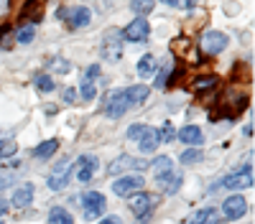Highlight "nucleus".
I'll use <instances>...</instances> for the list:
<instances>
[{"mask_svg":"<svg viewBox=\"0 0 255 224\" xmlns=\"http://www.w3.org/2000/svg\"><path fill=\"white\" fill-rule=\"evenodd\" d=\"M217 76H212V74H202V76H197L194 81H191V92H197V94H202V92H212V89H217Z\"/></svg>","mask_w":255,"mask_h":224,"instance_id":"obj_18","label":"nucleus"},{"mask_svg":"<svg viewBox=\"0 0 255 224\" xmlns=\"http://www.w3.org/2000/svg\"><path fill=\"white\" fill-rule=\"evenodd\" d=\"M82 207H84V217L87 219H95L105 212V196L100 191H90L82 196Z\"/></svg>","mask_w":255,"mask_h":224,"instance_id":"obj_8","label":"nucleus"},{"mask_svg":"<svg viewBox=\"0 0 255 224\" xmlns=\"http://www.w3.org/2000/svg\"><path fill=\"white\" fill-rule=\"evenodd\" d=\"M74 99H77L74 89H64V102H74Z\"/></svg>","mask_w":255,"mask_h":224,"instance_id":"obj_36","label":"nucleus"},{"mask_svg":"<svg viewBox=\"0 0 255 224\" xmlns=\"http://www.w3.org/2000/svg\"><path fill=\"white\" fill-rule=\"evenodd\" d=\"M5 209H8V207H5V201L0 199V214H5Z\"/></svg>","mask_w":255,"mask_h":224,"instance_id":"obj_40","label":"nucleus"},{"mask_svg":"<svg viewBox=\"0 0 255 224\" xmlns=\"http://www.w3.org/2000/svg\"><path fill=\"white\" fill-rule=\"evenodd\" d=\"M151 207H153V199L148 194H133L130 196V209H133L135 217H145L151 212Z\"/></svg>","mask_w":255,"mask_h":224,"instance_id":"obj_16","label":"nucleus"},{"mask_svg":"<svg viewBox=\"0 0 255 224\" xmlns=\"http://www.w3.org/2000/svg\"><path fill=\"white\" fill-rule=\"evenodd\" d=\"M100 54L105 61H118L123 56V33L118 28H110L108 33L102 36V46H100Z\"/></svg>","mask_w":255,"mask_h":224,"instance_id":"obj_1","label":"nucleus"},{"mask_svg":"<svg viewBox=\"0 0 255 224\" xmlns=\"http://www.w3.org/2000/svg\"><path fill=\"white\" fill-rule=\"evenodd\" d=\"M33 36H36V31H33V26H23L18 33H15V38L20 41V44H31L33 41Z\"/></svg>","mask_w":255,"mask_h":224,"instance_id":"obj_28","label":"nucleus"},{"mask_svg":"<svg viewBox=\"0 0 255 224\" xmlns=\"http://www.w3.org/2000/svg\"><path fill=\"white\" fill-rule=\"evenodd\" d=\"M133 191H143V176H123V178L113 181V194L128 196Z\"/></svg>","mask_w":255,"mask_h":224,"instance_id":"obj_10","label":"nucleus"},{"mask_svg":"<svg viewBox=\"0 0 255 224\" xmlns=\"http://www.w3.org/2000/svg\"><path fill=\"white\" fill-rule=\"evenodd\" d=\"M95 94H97V89H95L92 81H82V92H79L82 102H90V99H95Z\"/></svg>","mask_w":255,"mask_h":224,"instance_id":"obj_27","label":"nucleus"},{"mask_svg":"<svg viewBox=\"0 0 255 224\" xmlns=\"http://www.w3.org/2000/svg\"><path fill=\"white\" fill-rule=\"evenodd\" d=\"M56 150H59V140H44V143H41V146L36 148L33 155H36L38 160H49Z\"/></svg>","mask_w":255,"mask_h":224,"instance_id":"obj_21","label":"nucleus"},{"mask_svg":"<svg viewBox=\"0 0 255 224\" xmlns=\"http://www.w3.org/2000/svg\"><path fill=\"white\" fill-rule=\"evenodd\" d=\"M130 107H133V105H130V97H128V89H118V92L110 94L108 105H105V115H108L110 120H118V117H123Z\"/></svg>","mask_w":255,"mask_h":224,"instance_id":"obj_5","label":"nucleus"},{"mask_svg":"<svg viewBox=\"0 0 255 224\" xmlns=\"http://www.w3.org/2000/svg\"><path fill=\"white\" fill-rule=\"evenodd\" d=\"M31 201H33V183H20V186L15 189V194H13V207L26 209Z\"/></svg>","mask_w":255,"mask_h":224,"instance_id":"obj_15","label":"nucleus"},{"mask_svg":"<svg viewBox=\"0 0 255 224\" xmlns=\"http://www.w3.org/2000/svg\"><path fill=\"white\" fill-rule=\"evenodd\" d=\"M59 20H64V23L69 26V31H79L84 26H90L92 13H90V8H61Z\"/></svg>","mask_w":255,"mask_h":224,"instance_id":"obj_3","label":"nucleus"},{"mask_svg":"<svg viewBox=\"0 0 255 224\" xmlns=\"http://www.w3.org/2000/svg\"><path fill=\"white\" fill-rule=\"evenodd\" d=\"M33 84H36L38 92H51V89H54V79H51L46 72H41V74L33 76Z\"/></svg>","mask_w":255,"mask_h":224,"instance_id":"obj_25","label":"nucleus"},{"mask_svg":"<svg viewBox=\"0 0 255 224\" xmlns=\"http://www.w3.org/2000/svg\"><path fill=\"white\" fill-rule=\"evenodd\" d=\"M97 76H100V67L92 64V67H87V72H84V79H82V81H95Z\"/></svg>","mask_w":255,"mask_h":224,"instance_id":"obj_33","label":"nucleus"},{"mask_svg":"<svg viewBox=\"0 0 255 224\" xmlns=\"http://www.w3.org/2000/svg\"><path fill=\"white\" fill-rule=\"evenodd\" d=\"M0 158H3V143H0Z\"/></svg>","mask_w":255,"mask_h":224,"instance_id":"obj_41","label":"nucleus"},{"mask_svg":"<svg viewBox=\"0 0 255 224\" xmlns=\"http://www.w3.org/2000/svg\"><path fill=\"white\" fill-rule=\"evenodd\" d=\"M97 166H100L97 155H90V153H84V155H79V158L74 160V166H72V173H74V178H77L79 183H87V181H92V176L97 173Z\"/></svg>","mask_w":255,"mask_h":224,"instance_id":"obj_4","label":"nucleus"},{"mask_svg":"<svg viewBox=\"0 0 255 224\" xmlns=\"http://www.w3.org/2000/svg\"><path fill=\"white\" fill-rule=\"evenodd\" d=\"M143 168V160L133 158V155H120L115 160H110V166H108V173H125V171H138Z\"/></svg>","mask_w":255,"mask_h":224,"instance_id":"obj_12","label":"nucleus"},{"mask_svg":"<svg viewBox=\"0 0 255 224\" xmlns=\"http://www.w3.org/2000/svg\"><path fill=\"white\" fill-rule=\"evenodd\" d=\"M199 158H202V153L197 148H189V150L181 153V163H184V166H186V163H197Z\"/></svg>","mask_w":255,"mask_h":224,"instance_id":"obj_32","label":"nucleus"},{"mask_svg":"<svg viewBox=\"0 0 255 224\" xmlns=\"http://www.w3.org/2000/svg\"><path fill=\"white\" fill-rule=\"evenodd\" d=\"M151 173H153V176H156V181L161 183L163 178H168V176L174 173V160L168 158V155H158V158L151 163Z\"/></svg>","mask_w":255,"mask_h":224,"instance_id":"obj_13","label":"nucleus"},{"mask_svg":"<svg viewBox=\"0 0 255 224\" xmlns=\"http://www.w3.org/2000/svg\"><path fill=\"white\" fill-rule=\"evenodd\" d=\"M10 183H13V173H10V171H0V191L8 189Z\"/></svg>","mask_w":255,"mask_h":224,"instance_id":"obj_34","label":"nucleus"},{"mask_svg":"<svg viewBox=\"0 0 255 224\" xmlns=\"http://www.w3.org/2000/svg\"><path fill=\"white\" fill-rule=\"evenodd\" d=\"M49 69H54V72H61V74H69L72 64H69L67 59H54L51 64H49Z\"/></svg>","mask_w":255,"mask_h":224,"instance_id":"obj_31","label":"nucleus"},{"mask_svg":"<svg viewBox=\"0 0 255 224\" xmlns=\"http://www.w3.org/2000/svg\"><path fill=\"white\" fill-rule=\"evenodd\" d=\"M156 74V59L151 54H145L140 61H138V76L140 79H148V76H153Z\"/></svg>","mask_w":255,"mask_h":224,"instance_id":"obj_20","label":"nucleus"},{"mask_svg":"<svg viewBox=\"0 0 255 224\" xmlns=\"http://www.w3.org/2000/svg\"><path fill=\"white\" fill-rule=\"evenodd\" d=\"M163 3H166V5H174V8H179V5H181V0H163Z\"/></svg>","mask_w":255,"mask_h":224,"instance_id":"obj_39","label":"nucleus"},{"mask_svg":"<svg viewBox=\"0 0 255 224\" xmlns=\"http://www.w3.org/2000/svg\"><path fill=\"white\" fill-rule=\"evenodd\" d=\"M49 224H74V219H72V214H69L67 209L56 207V209H51V214H49Z\"/></svg>","mask_w":255,"mask_h":224,"instance_id":"obj_23","label":"nucleus"},{"mask_svg":"<svg viewBox=\"0 0 255 224\" xmlns=\"http://www.w3.org/2000/svg\"><path fill=\"white\" fill-rule=\"evenodd\" d=\"M145 130H148V125H140V122H135V125L128 128V138H130V140H140V138L145 135Z\"/></svg>","mask_w":255,"mask_h":224,"instance_id":"obj_30","label":"nucleus"},{"mask_svg":"<svg viewBox=\"0 0 255 224\" xmlns=\"http://www.w3.org/2000/svg\"><path fill=\"white\" fill-rule=\"evenodd\" d=\"M148 94H151V89H148L145 84H135L128 89V97H130V105H143V102L148 99Z\"/></svg>","mask_w":255,"mask_h":224,"instance_id":"obj_22","label":"nucleus"},{"mask_svg":"<svg viewBox=\"0 0 255 224\" xmlns=\"http://www.w3.org/2000/svg\"><path fill=\"white\" fill-rule=\"evenodd\" d=\"M148 33H151V26H148V20L140 18V15L123 28V38H128V41H145Z\"/></svg>","mask_w":255,"mask_h":224,"instance_id":"obj_9","label":"nucleus"},{"mask_svg":"<svg viewBox=\"0 0 255 224\" xmlns=\"http://www.w3.org/2000/svg\"><path fill=\"white\" fill-rule=\"evenodd\" d=\"M222 212H225L227 219H240V217H245V212H248V204H245V199H243L240 194H232V196L225 199Z\"/></svg>","mask_w":255,"mask_h":224,"instance_id":"obj_11","label":"nucleus"},{"mask_svg":"<svg viewBox=\"0 0 255 224\" xmlns=\"http://www.w3.org/2000/svg\"><path fill=\"white\" fill-rule=\"evenodd\" d=\"M153 5H156V0H130V10H133V13H138L140 18L151 13V10H153Z\"/></svg>","mask_w":255,"mask_h":224,"instance_id":"obj_24","label":"nucleus"},{"mask_svg":"<svg viewBox=\"0 0 255 224\" xmlns=\"http://www.w3.org/2000/svg\"><path fill=\"white\" fill-rule=\"evenodd\" d=\"M225 46H227V36L222 33V31H204L202 33V51L204 54H220V51H225Z\"/></svg>","mask_w":255,"mask_h":224,"instance_id":"obj_6","label":"nucleus"},{"mask_svg":"<svg viewBox=\"0 0 255 224\" xmlns=\"http://www.w3.org/2000/svg\"><path fill=\"white\" fill-rule=\"evenodd\" d=\"M220 222V214H217V209H212V207H204V209H199V212H194L184 224H217Z\"/></svg>","mask_w":255,"mask_h":224,"instance_id":"obj_14","label":"nucleus"},{"mask_svg":"<svg viewBox=\"0 0 255 224\" xmlns=\"http://www.w3.org/2000/svg\"><path fill=\"white\" fill-rule=\"evenodd\" d=\"M69 173H72V166L67 160H61L54 166L51 176H49V189L51 191H61V189H67V183H69Z\"/></svg>","mask_w":255,"mask_h":224,"instance_id":"obj_7","label":"nucleus"},{"mask_svg":"<svg viewBox=\"0 0 255 224\" xmlns=\"http://www.w3.org/2000/svg\"><path fill=\"white\" fill-rule=\"evenodd\" d=\"M166 84H168V72H161L156 76V87H166Z\"/></svg>","mask_w":255,"mask_h":224,"instance_id":"obj_35","label":"nucleus"},{"mask_svg":"<svg viewBox=\"0 0 255 224\" xmlns=\"http://www.w3.org/2000/svg\"><path fill=\"white\" fill-rule=\"evenodd\" d=\"M8 31H10L8 26H3V28H0V41H5V36H8Z\"/></svg>","mask_w":255,"mask_h":224,"instance_id":"obj_38","label":"nucleus"},{"mask_svg":"<svg viewBox=\"0 0 255 224\" xmlns=\"http://www.w3.org/2000/svg\"><path fill=\"white\" fill-rule=\"evenodd\" d=\"M138 143H140V153H153V150L158 148V143H161V140H158V130L148 128L145 135H143Z\"/></svg>","mask_w":255,"mask_h":224,"instance_id":"obj_19","label":"nucleus"},{"mask_svg":"<svg viewBox=\"0 0 255 224\" xmlns=\"http://www.w3.org/2000/svg\"><path fill=\"white\" fill-rule=\"evenodd\" d=\"M176 135H174V125L171 122H163V128L158 130V140H163V143H171Z\"/></svg>","mask_w":255,"mask_h":224,"instance_id":"obj_29","label":"nucleus"},{"mask_svg":"<svg viewBox=\"0 0 255 224\" xmlns=\"http://www.w3.org/2000/svg\"><path fill=\"white\" fill-rule=\"evenodd\" d=\"M248 186H253V166L248 163L245 168H240L238 173H230V176H225L220 183H215L212 189H230V191H238V189H248Z\"/></svg>","mask_w":255,"mask_h":224,"instance_id":"obj_2","label":"nucleus"},{"mask_svg":"<svg viewBox=\"0 0 255 224\" xmlns=\"http://www.w3.org/2000/svg\"><path fill=\"white\" fill-rule=\"evenodd\" d=\"M179 140L186 143V146H202V143H204V133L197 125H186V128L179 130Z\"/></svg>","mask_w":255,"mask_h":224,"instance_id":"obj_17","label":"nucleus"},{"mask_svg":"<svg viewBox=\"0 0 255 224\" xmlns=\"http://www.w3.org/2000/svg\"><path fill=\"white\" fill-rule=\"evenodd\" d=\"M161 183H163V191H166V194H176V189L181 186V176H174V173H171L168 178H163Z\"/></svg>","mask_w":255,"mask_h":224,"instance_id":"obj_26","label":"nucleus"},{"mask_svg":"<svg viewBox=\"0 0 255 224\" xmlns=\"http://www.w3.org/2000/svg\"><path fill=\"white\" fill-rule=\"evenodd\" d=\"M100 224H123V222H120L118 217H105V219H102Z\"/></svg>","mask_w":255,"mask_h":224,"instance_id":"obj_37","label":"nucleus"}]
</instances>
